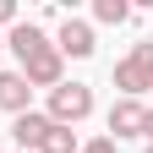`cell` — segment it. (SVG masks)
I'll return each mask as SVG.
<instances>
[{
    "mask_svg": "<svg viewBox=\"0 0 153 153\" xmlns=\"http://www.w3.org/2000/svg\"><path fill=\"white\" fill-rule=\"evenodd\" d=\"M115 88H120V99H142L153 88V38L131 44L126 60H115Z\"/></svg>",
    "mask_w": 153,
    "mask_h": 153,
    "instance_id": "obj_1",
    "label": "cell"
},
{
    "mask_svg": "<svg viewBox=\"0 0 153 153\" xmlns=\"http://www.w3.org/2000/svg\"><path fill=\"white\" fill-rule=\"evenodd\" d=\"M49 120L55 126H82L88 115H93V88L88 82H60V88H49Z\"/></svg>",
    "mask_w": 153,
    "mask_h": 153,
    "instance_id": "obj_2",
    "label": "cell"
},
{
    "mask_svg": "<svg viewBox=\"0 0 153 153\" xmlns=\"http://www.w3.org/2000/svg\"><path fill=\"white\" fill-rule=\"evenodd\" d=\"M16 71L27 76V88H60V82H66V60H60V49H55V38H49L38 55H27Z\"/></svg>",
    "mask_w": 153,
    "mask_h": 153,
    "instance_id": "obj_3",
    "label": "cell"
},
{
    "mask_svg": "<svg viewBox=\"0 0 153 153\" xmlns=\"http://www.w3.org/2000/svg\"><path fill=\"white\" fill-rule=\"evenodd\" d=\"M55 49H60V60H88V55L99 49L93 22H82V16H66V22H60V33H55Z\"/></svg>",
    "mask_w": 153,
    "mask_h": 153,
    "instance_id": "obj_4",
    "label": "cell"
},
{
    "mask_svg": "<svg viewBox=\"0 0 153 153\" xmlns=\"http://www.w3.org/2000/svg\"><path fill=\"white\" fill-rule=\"evenodd\" d=\"M142 115H148L142 99H115V104H109V131H115L109 142H120V137H142Z\"/></svg>",
    "mask_w": 153,
    "mask_h": 153,
    "instance_id": "obj_5",
    "label": "cell"
},
{
    "mask_svg": "<svg viewBox=\"0 0 153 153\" xmlns=\"http://www.w3.org/2000/svg\"><path fill=\"white\" fill-rule=\"evenodd\" d=\"M0 38H6V49L16 55V60H27V55H38V49L49 44V33L38 27V22H22V16H16V22H11L6 33H0Z\"/></svg>",
    "mask_w": 153,
    "mask_h": 153,
    "instance_id": "obj_6",
    "label": "cell"
},
{
    "mask_svg": "<svg viewBox=\"0 0 153 153\" xmlns=\"http://www.w3.org/2000/svg\"><path fill=\"white\" fill-rule=\"evenodd\" d=\"M0 109H6L11 120L33 109V88H27V76H22V71H0Z\"/></svg>",
    "mask_w": 153,
    "mask_h": 153,
    "instance_id": "obj_7",
    "label": "cell"
},
{
    "mask_svg": "<svg viewBox=\"0 0 153 153\" xmlns=\"http://www.w3.org/2000/svg\"><path fill=\"white\" fill-rule=\"evenodd\" d=\"M44 131H49V115H44V109H27V115H16V120H11V142L27 148V153H38Z\"/></svg>",
    "mask_w": 153,
    "mask_h": 153,
    "instance_id": "obj_8",
    "label": "cell"
},
{
    "mask_svg": "<svg viewBox=\"0 0 153 153\" xmlns=\"http://www.w3.org/2000/svg\"><path fill=\"white\" fill-rule=\"evenodd\" d=\"M82 142H76V131L71 126H55L49 120V131H44V142H38V153H76Z\"/></svg>",
    "mask_w": 153,
    "mask_h": 153,
    "instance_id": "obj_9",
    "label": "cell"
},
{
    "mask_svg": "<svg viewBox=\"0 0 153 153\" xmlns=\"http://www.w3.org/2000/svg\"><path fill=\"white\" fill-rule=\"evenodd\" d=\"M93 22L120 27V22H131V6H126V0H93Z\"/></svg>",
    "mask_w": 153,
    "mask_h": 153,
    "instance_id": "obj_10",
    "label": "cell"
},
{
    "mask_svg": "<svg viewBox=\"0 0 153 153\" xmlns=\"http://www.w3.org/2000/svg\"><path fill=\"white\" fill-rule=\"evenodd\" d=\"M76 153H115V142H109V137H93V142H82Z\"/></svg>",
    "mask_w": 153,
    "mask_h": 153,
    "instance_id": "obj_11",
    "label": "cell"
},
{
    "mask_svg": "<svg viewBox=\"0 0 153 153\" xmlns=\"http://www.w3.org/2000/svg\"><path fill=\"white\" fill-rule=\"evenodd\" d=\"M16 22V6H11V0H0V27H11Z\"/></svg>",
    "mask_w": 153,
    "mask_h": 153,
    "instance_id": "obj_12",
    "label": "cell"
},
{
    "mask_svg": "<svg viewBox=\"0 0 153 153\" xmlns=\"http://www.w3.org/2000/svg\"><path fill=\"white\" fill-rule=\"evenodd\" d=\"M142 142H153V109L142 115Z\"/></svg>",
    "mask_w": 153,
    "mask_h": 153,
    "instance_id": "obj_13",
    "label": "cell"
},
{
    "mask_svg": "<svg viewBox=\"0 0 153 153\" xmlns=\"http://www.w3.org/2000/svg\"><path fill=\"white\" fill-rule=\"evenodd\" d=\"M142 153H153V142H148V148H142Z\"/></svg>",
    "mask_w": 153,
    "mask_h": 153,
    "instance_id": "obj_14",
    "label": "cell"
},
{
    "mask_svg": "<svg viewBox=\"0 0 153 153\" xmlns=\"http://www.w3.org/2000/svg\"><path fill=\"white\" fill-rule=\"evenodd\" d=\"M0 49H6V38H0Z\"/></svg>",
    "mask_w": 153,
    "mask_h": 153,
    "instance_id": "obj_15",
    "label": "cell"
}]
</instances>
